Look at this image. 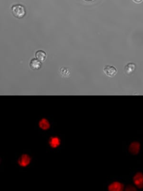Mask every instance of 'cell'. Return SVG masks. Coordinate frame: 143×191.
<instances>
[{
	"mask_svg": "<svg viewBox=\"0 0 143 191\" xmlns=\"http://www.w3.org/2000/svg\"><path fill=\"white\" fill-rule=\"evenodd\" d=\"M12 14L17 19H22L26 15V10L25 7L20 4L12 6L11 8Z\"/></svg>",
	"mask_w": 143,
	"mask_h": 191,
	"instance_id": "obj_1",
	"label": "cell"
},
{
	"mask_svg": "<svg viewBox=\"0 0 143 191\" xmlns=\"http://www.w3.org/2000/svg\"><path fill=\"white\" fill-rule=\"evenodd\" d=\"M104 74L109 77H113L116 75L117 70L116 67L110 65H106L104 68Z\"/></svg>",
	"mask_w": 143,
	"mask_h": 191,
	"instance_id": "obj_2",
	"label": "cell"
},
{
	"mask_svg": "<svg viewBox=\"0 0 143 191\" xmlns=\"http://www.w3.org/2000/svg\"><path fill=\"white\" fill-rule=\"evenodd\" d=\"M31 158L29 155L24 154L20 156L18 160V163L20 166L25 167L30 163Z\"/></svg>",
	"mask_w": 143,
	"mask_h": 191,
	"instance_id": "obj_3",
	"label": "cell"
},
{
	"mask_svg": "<svg viewBox=\"0 0 143 191\" xmlns=\"http://www.w3.org/2000/svg\"><path fill=\"white\" fill-rule=\"evenodd\" d=\"M108 189L109 191H124V185L119 182H114L108 186Z\"/></svg>",
	"mask_w": 143,
	"mask_h": 191,
	"instance_id": "obj_4",
	"label": "cell"
},
{
	"mask_svg": "<svg viewBox=\"0 0 143 191\" xmlns=\"http://www.w3.org/2000/svg\"><path fill=\"white\" fill-rule=\"evenodd\" d=\"M134 182L136 185L140 188H143V174L141 172H138L134 177Z\"/></svg>",
	"mask_w": 143,
	"mask_h": 191,
	"instance_id": "obj_5",
	"label": "cell"
},
{
	"mask_svg": "<svg viewBox=\"0 0 143 191\" xmlns=\"http://www.w3.org/2000/svg\"><path fill=\"white\" fill-rule=\"evenodd\" d=\"M136 66L134 63H129L124 67V72L128 75H132L135 71Z\"/></svg>",
	"mask_w": 143,
	"mask_h": 191,
	"instance_id": "obj_6",
	"label": "cell"
},
{
	"mask_svg": "<svg viewBox=\"0 0 143 191\" xmlns=\"http://www.w3.org/2000/svg\"><path fill=\"white\" fill-rule=\"evenodd\" d=\"M42 66V62L37 59H32L30 62V67L33 70H38Z\"/></svg>",
	"mask_w": 143,
	"mask_h": 191,
	"instance_id": "obj_7",
	"label": "cell"
},
{
	"mask_svg": "<svg viewBox=\"0 0 143 191\" xmlns=\"http://www.w3.org/2000/svg\"><path fill=\"white\" fill-rule=\"evenodd\" d=\"M35 57L41 62H44L47 58V53L43 51H38L35 53Z\"/></svg>",
	"mask_w": 143,
	"mask_h": 191,
	"instance_id": "obj_8",
	"label": "cell"
},
{
	"mask_svg": "<svg viewBox=\"0 0 143 191\" xmlns=\"http://www.w3.org/2000/svg\"><path fill=\"white\" fill-rule=\"evenodd\" d=\"M61 144V140L59 138L57 137H51L49 140V144L51 147L55 148L59 146Z\"/></svg>",
	"mask_w": 143,
	"mask_h": 191,
	"instance_id": "obj_9",
	"label": "cell"
},
{
	"mask_svg": "<svg viewBox=\"0 0 143 191\" xmlns=\"http://www.w3.org/2000/svg\"><path fill=\"white\" fill-rule=\"evenodd\" d=\"M139 144H138V143H133L130 145L129 150H130V152L132 153V154H136L139 152Z\"/></svg>",
	"mask_w": 143,
	"mask_h": 191,
	"instance_id": "obj_10",
	"label": "cell"
},
{
	"mask_svg": "<svg viewBox=\"0 0 143 191\" xmlns=\"http://www.w3.org/2000/svg\"><path fill=\"white\" fill-rule=\"evenodd\" d=\"M39 126L43 130H47L50 128V124L46 119H42L39 122Z\"/></svg>",
	"mask_w": 143,
	"mask_h": 191,
	"instance_id": "obj_11",
	"label": "cell"
},
{
	"mask_svg": "<svg viewBox=\"0 0 143 191\" xmlns=\"http://www.w3.org/2000/svg\"><path fill=\"white\" fill-rule=\"evenodd\" d=\"M60 73L62 74V76L65 77H68L70 74V71L68 69V68H62L60 69Z\"/></svg>",
	"mask_w": 143,
	"mask_h": 191,
	"instance_id": "obj_12",
	"label": "cell"
},
{
	"mask_svg": "<svg viewBox=\"0 0 143 191\" xmlns=\"http://www.w3.org/2000/svg\"><path fill=\"white\" fill-rule=\"evenodd\" d=\"M124 191H136V189L132 186H128L125 189H124Z\"/></svg>",
	"mask_w": 143,
	"mask_h": 191,
	"instance_id": "obj_13",
	"label": "cell"
},
{
	"mask_svg": "<svg viewBox=\"0 0 143 191\" xmlns=\"http://www.w3.org/2000/svg\"><path fill=\"white\" fill-rule=\"evenodd\" d=\"M143 0H133V1H134L136 4H139L141 3Z\"/></svg>",
	"mask_w": 143,
	"mask_h": 191,
	"instance_id": "obj_14",
	"label": "cell"
},
{
	"mask_svg": "<svg viewBox=\"0 0 143 191\" xmlns=\"http://www.w3.org/2000/svg\"><path fill=\"white\" fill-rule=\"evenodd\" d=\"M85 1L87 2H91V1H93V0H85Z\"/></svg>",
	"mask_w": 143,
	"mask_h": 191,
	"instance_id": "obj_15",
	"label": "cell"
}]
</instances>
